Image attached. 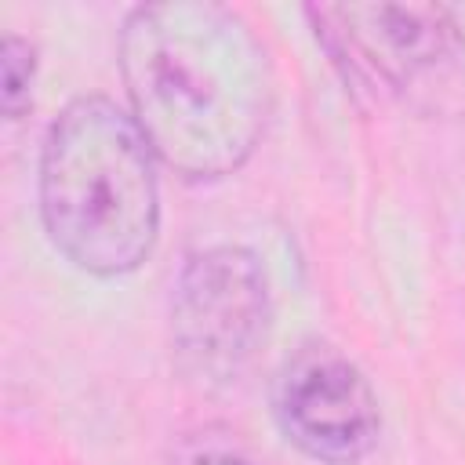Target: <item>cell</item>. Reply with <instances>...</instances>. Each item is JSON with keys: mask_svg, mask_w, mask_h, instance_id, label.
Segmentation results:
<instances>
[{"mask_svg": "<svg viewBox=\"0 0 465 465\" xmlns=\"http://www.w3.org/2000/svg\"><path fill=\"white\" fill-rule=\"evenodd\" d=\"M127 113L189 182L240 171L269 120V58L251 22L214 0H160L120 25Z\"/></svg>", "mask_w": 465, "mask_h": 465, "instance_id": "1", "label": "cell"}, {"mask_svg": "<svg viewBox=\"0 0 465 465\" xmlns=\"http://www.w3.org/2000/svg\"><path fill=\"white\" fill-rule=\"evenodd\" d=\"M47 240L91 276H127L160 236L156 153L134 116L105 94L73 98L40 149Z\"/></svg>", "mask_w": 465, "mask_h": 465, "instance_id": "2", "label": "cell"}, {"mask_svg": "<svg viewBox=\"0 0 465 465\" xmlns=\"http://www.w3.org/2000/svg\"><path fill=\"white\" fill-rule=\"evenodd\" d=\"M171 352L207 389L240 381L272 331V287L254 251L214 243L185 258L171 287Z\"/></svg>", "mask_w": 465, "mask_h": 465, "instance_id": "3", "label": "cell"}, {"mask_svg": "<svg viewBox=\"0 0 465 465\" xmlns=\"http://www.w3.org/2000/svg\"><path fill=\"white\" fill-rule=\"evenodd\" d=\"M272 418L287 443L316 465H360L381 436V407L367 374L331 345H302L272 381Z\"/></svg>", "mask_w": 465, "mask_h": 465, "instance_id": "4", "label": "cell"}, {"mask_svg": "<svg viewBox=\"0 0 465 465\" xmlns=\"http://www.w3.org/2000/svg\"><path fill=\"white\" fill-rule=\"evenodd\" d=\"M305 18L331 62L374 91L407 87L447 54L443 4H320Z\"/></svg>", "mask_w": 465, "mask_h": 465, "instance_id": "5", "label": "cell"}, {"mask_svg": "<svg viewBox=\"0 0 465 465\" xmlns=\"http://www.w3.org/2000/svg\"><path fill=\"white\" fill-rule=\"evenodd\" d=\"M33 84H36V47L18 33H4V44H0V105H4L7 120H18L29 113Z\"/></svg>", "mask_w": 465, "mask_h": 465, "instance_id": "6", "label": "cell"}, {"mask_svg": "<svg viewBox=\"0 0 465 465\" xmlns=\"http://www.w3.org/2000/svg\"><path fill=\"white\" fill-rule=\"evenodd\" d=\"M443 36L447 54L465 69V4H443Z\"/></svg>", "mask_w": 465, "mask_h": 465, "instance_id": "7", "label": "cell"}, {"mask_svg": "<svg viewBox=\"0 0 465 465\" xmlns=\"http://www.w3.org/2000/svg\"><path fill=\"white\" fill-rule=\"evenodd\" d=\"M185 465H254V461H247L240 454H225V450H207V454H196Z\"/></svg>", "mask_w": 465, "mask_h": 465, "instance_id": "8", "label": "cell"}]
</instances>
